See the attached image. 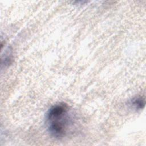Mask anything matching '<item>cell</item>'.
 Listing matches in <instances>:
<instances>
[{"instance_id":"cell-1","label":"cell","mask_w":146,"mask_h":146,"mask_svg":"<svg viewBox=\"0 0 146 146\" xmlns=\"http://www.w3.org/2000/svg\"><path fill=\"white\" fill-rule=\"evenodd\" d=\"M76 119L72 110L67 103H56L46 112L47 131L51 137L58 140L63 139L72 132Z\"/></svg>"},{"instance_id":"cell-2","label":"cell","mask_w":146,"mask_h":146,"mask_svg":"<svg viewBox=\"0 0 146 146\" xmlns=\"http://www.w3.org/2000/svg\"><path fill=\"white\" fill-rule=\"evenodd\" d=\"M128 104L135 111H140L144 108L145 99L141 96H135L129 100Z\"/></svg>"},{"instance_id":"cell-3","label":"cell","mask_w":146,"mask_h":146,"mask_svg":"<svg viewBox=\"0 0 146 146\" xmlns=\"http://www.w3.org/2000/svg\"><path fill=\"white\" fill-rule=\"evenodd\" d=\"M12 62V54L11 50L9 47L7 48L6 51L5 53V56L2 59V64H5V66H9Z\"/></svg>"}]
</instances>
